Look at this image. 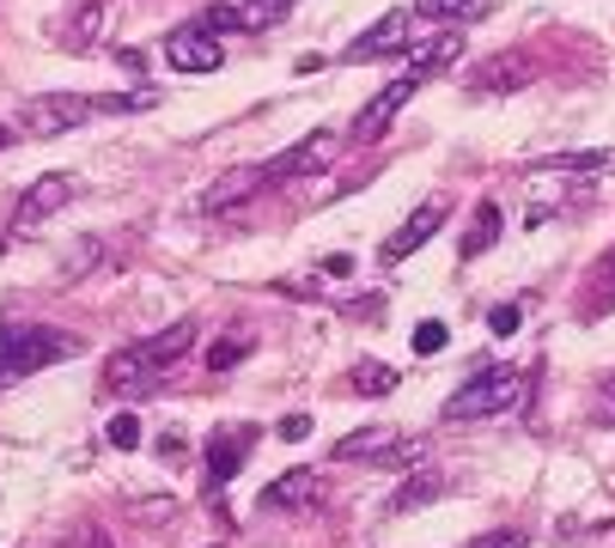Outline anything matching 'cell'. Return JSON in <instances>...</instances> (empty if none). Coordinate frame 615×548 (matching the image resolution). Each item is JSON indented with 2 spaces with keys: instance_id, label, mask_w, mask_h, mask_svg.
I'll use <instances>...</instances> for the list:
<instances>
[{
  "instance_id": "6da1fadb",
  "label": "cell",
  "mask_w": 615,
  "mask_h": 548,
  "mask_svg": "<svg viewBox=\"0 0 615 548\" xmlns=\"http://www.w3.org/2000/svg\"><path fill=\"white\" fill-rule=\"evenodd\" d=\"M457 56H463V37H457V31L433 37V43H427L421 56H414L409 68L397 74V80H390V86L378 91L372 104H365L360 116H353V140H360V147H372V140H384V135H390V123H397V116H402V104H409L414 91H421L427 80H433V74H445V68H451Z\"/></svg>"
},
{
  "instance_id": "7a4b0ae2",
  "label": "cell",
  "mask_w": 615,
  "mask_h": 548,
  "mask_svg": "<svg viewBox=\"0 0 615 548\" xmlns=\"http://www.w3.org/2000/svg\"><path fill=\"white\" fill-rule=\"evenodd\" d=\"M80 354V335L56 323H0V378H31Z\"/></svg>"
},
{
  "instance_id": "3957f363",
  "label": "cell",
  "mask_w": 615,
  "mask_h": 548,
  "mask_svg": "<svg viewBox=\"0 0 615 548\" xmlns=\"http://www.w3.org/2000/svg\"><path fill=\"white\" fill-rule=\"evenodd\" d=\"M530 397V372L525 365H481L469 384L451 390V402H445V421H488V414H506L518 409V402Z\"/></svg>"
},
{
  "instance_id": "277c9868",
  "label": "cell",
  "mask_w": 615,
  "mask_h": 548,
  "mask_svg": "<svg viewBox=\"0 0 615 548\" xmlns=\"http://www.w3.org/2000/svg\"><path fill=\"white\" fill-rule=\"evenodd\" d=\"M86 116H98V110H91V98H80V91H37L19 110V135L56 140V135H68V128H80Z\"/></svg>"
},
{
  "instance_id": "5b68a950",
  "label": "cell",
  "mask_w": 615,
  "mask_h": 548,
  "mask_svg": "<svg viewBox=\"0 0 615 548\" xmlns=\"http://www.w3.org/2000/svg\"><path fill=\"white\" fill-rule=\"evenodd\" d=\"M251 446H256V427H219V433H207V446H202V488L207 493L226 488V481L244 469Z\"/></svg>"
},
{
  "instance_id": "8992f818",
  "label": "cell",
  "mask_w": 615,
  "mask_h": 548,
  "mask_svg": "<svg viewBox=\"0 0 615 548\" xmlns=\"http://www.w3.org/2000/svg\"><path fill=\"white\" fill-rule=\"evenodd\" d=\"M330 159H335V135L318 128V135L293 140L286 153H274V159L263 165V177H269V189H286V183H299V177H318Z\"/></svg>"
},
{
  "instance_id": "52a82bcc",
  "label": "cell",
  "mask_w": 615,
  "mask_h": 548,
  "mask_svg": "<svg viewBox=\"0 0 615 548\" xmlns=\"http://www.w3.org/2000/svg\"><path fill=\"white\" fill-rule=\"evenodd\" d=\"M165 61H172L177 74H219L226 68V43L195 19V25H177V31L165 37Z\"/></svg>"
},
{
  "instance_id": "ba28073f",
  "label": "cell",
  "mask_w": 615,
  "mask_h": 548,
  "mask_svg": "<svg viewBox=\"0 0 615 548\" xmlns=\"http://www.w3.org/2000/svg\"><path fill=\"white\" fill-rule=\"evenodd\" d=\"M445 219H451V202H445V195H427V202L414 207V214H409V219H402V226L384 238V263H390V268H397V263H409V256L421 251L427 238H433Z\"/></svg>"
},
{
  "instance_id": "9c48e42d",
  "label": "cell",
  "mask_w": 615,
  "mask_h": 548,
  "mask_svg": "<svg viewBox=\"0 0 615 548\" xmlns=\"http://www.w3.org/2000/svg\"><path fill=\"white\" fill-rule=\"evenodd\" d=\"M68 202H74V177H68V172H49V177H37L31 189L19 195V207H12V226L31 232V226H43V219H56Z\"/></svg>"
},
{
  "instance_id": "30bf717a",
  "label": "cell",
  "mask_w": 615,
  "mask_h": 548,
  "mask_svg": "<svg viewBox=\"0 0 615 548\" xmlns=\"http://www.w3.org/2000/svg\"><path fill=\"white\" fill-rule=\"evenodd\" d=\"M323 500V476L318 469H305V463H293V469H281V476L263 488V512H311V506Z\"/></svg>"
},
{
  "instance_id": "8fae6325",
  "label": "cell",
  "mask_w": 615,
  "mask_h": 548,
  "mask_svg": "<svg viewBox=\"0 0 615 548\" xmlns=\"http://www.w3.org/2000/svg\"><path fill=\"white\" fill-rule=\"evenodd\" d=\"M335 463H402V457H414L409 439H397L390 427H360V433L335 439Z\"/></svg>"
},
{
  "instance_id": "7c38bea8",
  "label": "cell",
  "mask_w": 615,
  "mask_h": 548,
  "mask_svg": "<svg viewBox=\"0 0 615 548\" xmlns=\"http://www.w3.org/2000/svg\"><path fill=\"white\" fill-rule=\"evenodd\" d=\"M409 25H414V12H402V7H397V12H384V19L372 25V31L348 43V61H384V56H402V49L414 43Z\"/></svg>"
},
{
  "instance_id": "4fadbf2b",
  "label": "cell",
  "mask_w": 615,
  "mask_h": 548,
  "mask_svg": "<svg viewBox=\"0 0 615 548\" xmlns=\"http://www.w3.org/2000/svg\"><path fill=\"white\" fill-rule=\"evenodd\" d=\"M195 348V323H172V330H159V335H147V342H135L128 348V354H135L140 365H147V372H177V360L189 354Z\"/></svg>"
},
{
  "instance_id": "5bb4252c",
  "label": "cell",
  "mask_w": 615,
  "mask_h": 548,
  "mask_svg": "<svg viewBox=\"0 0 615 548\" xmlns=\"http://www.w3.org/2000/svg\"><path fill=\"white\" fill-rule=\"evenodd\" d=\"M269 189V177H263V165H244V172H226L214 183V189L202 195V214H232V207H244V202H256V195Z\"/></svg>"
},
{
  "instance_id": "9a60e30c",
  "label": "cell",
  "mask_w": 615,
  "mask_h": 548,
  "mask_svg": "<svg viewBox=\"0 0 615 548\" xmlns=\"http://www.w3.org/2000/svg\"><path fill=\"white\" fill-rule=\"evenodd\" d=\"M530 74H536L530 56H494L469 74V86L476 91H518V86H530Z\"/></svg>"
},
{
  "instance_id": "2e32d148",
  "label": "cell",
  "mask_w": 615,
  "mask_h": 548,
  "mask_svg": "<svg viewBox=\"0 0 615 548\" xmlns=\"http://www.w3.org/2000/svg\"><path fill=\"white\" fill-rule=\"evenodd\" d=\"M500 232H506V214H500V202H481V207H476V226L463 232V244H457V251H463V263H476V256H488L494 244H500Z\"/></svg>"
},
{
  "instance_id": "e0dca14e",
  "label": "cell",
  "mask_w": 615,
  "mask_h": 548,
  "mask_svg": "<svg viewBox=\"0 0 615 548\" xmlns=\"http://www.w3.org/2000/svg\"><path fill=\"white\" fill-rule=\"evenodd\" d=\"M585 172H609V153H560V159L530 165V177H585Z\"/></svg>"
},
{
  "instance_id": "ac0fdd59",
  "label": "cell",
  "mask_w": 615,
  "mask_h": 548,
  "mask_svg": "<svg viewBox=\"0 0 615 548\" xmlns=\"http://www.w3.org/2000/svg\"><path fill=\"white\" fill-rule=\"evenodd\" d=\"M439 493H445V476H409L397 488V500H390V512H414V506L439 500Z\"/></svg>"
},
{
  "instance_id": "d6986e66",
  "label": "cell",
  "mask_w": 615,
  "mask_h": 548,
  "mask_svg": "<svg viewBox=\"0 0 615 548\" xmlns=\"http://www.w3.org/2000/svg\"><path fill=\"white\" fill-rule=\"evenodd\" d=\"M159 104V91H104V98H91V110L98 116H128V110H153Z\"/></svg>"
},
{
  "instance_id": "ffe728a7",
  "label": "cell",
  "mask_w": 615,
  "mask_h": 548,
  "mask_svg": "<svg viewBox=\"0 0 615 548\" xmlns=\"http://www.w3.org/2000/svg\"><path fill=\"white\" fill-rule=\"evenodd\" d=\"M397 384H402V378L390 372V365H378V360H365L360 372H353V390H360V397H390Z\"/></svg>"
},
{
  "instance_id": "44dd1931",
  "label": "cell",
  "mask_w": 615,
  "mask_h": 548,
  "mask_svg": "<svg viewBox=\"0 0 615 548\" xmlns=\"http://www.w3.org/2000/svg\"><path fill=\"white\" fill-rule=\"evenodd\" d=\"M251 335H232V342H214V348H207V372H232V365H238L244 354H251Z\"/></svg>"
},
{
  "instance_id": "7402d4cb",
  "label": "cell",
  "mask_w": 615,
  "mask_h": 548,
  "mask_svg": "<svg viewBox=\"0 0 615 548\" xmlns=\"http://www.w3.org/2000/svg\"><path fill=\"white\" fill-rule=\"evenodd\" d=\"M525 317H530V299H512V305H494L488 311V330L494 335H518V330H525Z\"/></svg>"
},
{
  "instance_id": "603a6c76",
  "label": "cell",
  "mask_w": 615,
  "mask_h": 548,
  "mask_svg": "<svg viewBox=\"0 0 615 548\" xmlns=\"http://www.w3.org/2000/svg\"><path fill=\"white\" fill-rule=\"evenodd\" d=\"M104 439H110L116 451H135V446H140V421H135V409L110 414V427H104Z\"/></svg>"
},
{
  "instance_id": "cb8c5ba5",
  "label": "cell",
  "mask_w": 615,
  "mask_h": 548,
  "mask_svg": "<svg viewBox=\"0 0 615 548\" xmlns=\"http://www.w3.org/2000/svg\"><path fill=\"white\" fill-rule=\"evenodd\" d=\"M476 0H414V19H469Z\"/></svg>"
},
{
  "instance_id": "d4e9b609",
  "label": "cell",
  "mask_w": 615,
  "mask_h": 548,
  "mask_svg": "<svg viewBox=\"0 0 615 548\" xmlns=\"http://www.w3.org/2000/svg\"><path fill=\"white\" fill-rule=\"evenodd\" d=\"M98 25H104V7L80 12V19H74V31H68V49H91V43H98Z\"/></svg>"
},
{
  "instance_id": "484cf974",
  "label": "cell",
  "mask_w": 615,
  "mask_h": 548,
  "mask_svg": "<svg viewBox=\"0 0 615 548\" xmlns=\"http://www.w3.org/2000/svg\"><path fill=\"white\" fill-rule=\"evenodd\" d=\"M445 342H451V330H445V323H421V330H414V354H445Z\"/></svg>"
},
{
  "instance_id": "4316f807",
  "label": "cell",
  "mask_w": 615,
  "mask_h": 548,
  "mask_svg": "<svg viewBox=\"0 0 615 548\" xmlns=\"http://www.w3.org/2000/svg\"><path fill=\"white\" fill-rule=\"evenodd\" d=\"M463 548H525V530H488V537H476Z\"/></svg>"
},
{
  "instance_id": "83f0119b",
  "label": "cell",
  "mask_w": 615,
  "mask_h": 548,
  "mask_svg": "<svg viewBox=\"0 0 615 548\" xmlns=\"http://www.w3.org/2000/svg\"><path fill=\"white\" fill-rule=\"evenodd\" d=\"M135 512L147 518V525H165V518H177V500H135Z\"/></svg>"
},
{
  "instance_id": "f1b7e54d",
  "label": "cell",
  "mask_w": 615,
  "mask_h": 548,
  "mask_svg": "<svg viewBox=\"0 0 615 548\" xmlns=\"http://www.w3.org/2000/svg\"><path fill=\"white\" fill-rule=\"evenodd\" d=\"M281 439H293V446H299V439H311V414H286V421H281Z\"/></svg>"
},
{
  "instance_id": "f546056e",
  "label": "cell",
  "mask_w": 615,
  "mask_h": 548,
  "mask_svg": "<svg viewBox=\"0 0 615 548\" xmlns=\"http://www.w3.org/2000/svg\"><path fill=\"white\" fill-rule=\"evenodd\" d=\"M74 548H110V537H104V530H91V525H86L80 537H74Z\"/></svg>"
},
{
  "instance_id": "4dcf8cb0",
  "label": "cell",
  "mask_w": 615,
  "mask_h": 548,
  "mask_svg": "<svg viewBox=\"0 0 615 548\" xmlns=\"http://www.w3.org/2000/svg\"><path fill=\"white\" fill-rule=\"evenodd\" d=\"M597 414H604V421H615V378L604 384V402H597Z\"/></svg>"
},
{
  "instance_id": "1f68e13d",
  "label": "cell",
  "mask_w": 615,
  "mask_h": 548,
  "mask_svg": "<svg viewBox=\"0 0 615 548\" xmlns=\"http://www.w3.org/2000/svg\"><path fill=\"white\" fill-rule=\"evenodd\" d=\"M604 286L615 293V256H604Z\"/></svg>"
},
{
  "instance_id": "d6a6232c",
  "label": "cell",
  "mask_w": 615,
  "mask_h": 548,
  "mask_svg": "<svg viewBox=\"0 0 615 548\" xmlns=\"http://www.w3.org/2000/svg\"><path fill=\"white\" fill-rule=\"evenodd\" d=\"M12 140H19V128H0V147H12Z\"/></svg>"
}]
</instances>
